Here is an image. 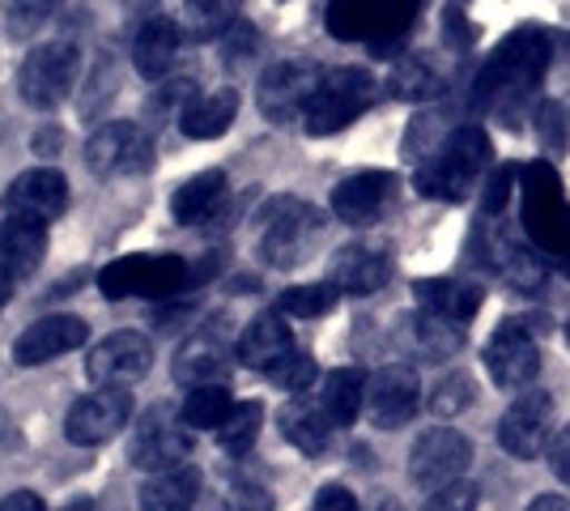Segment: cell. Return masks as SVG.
Listing matches in <instances>:
<instances>
[{
  "mask_svg": "<svg viewBox=\"0 0 570 511\" xmlns=\"http://www.w3.org/2000/svg\"><path fill=\"white\" fill-rule=\"evenodd\" d=\"M387 277H392V261H387V252L383 247H371V244H350L336 252L333 261V282L341 294H357V298H366V294H375L387 286Z\"/></svg>",
  "mask_w": 570,
  "mask_h": 511,
  "instance_id": "obj_22",
  "label": "cell"
},
{
  "mask_svg": "<svg viewBox=\"0 0 570 511\" xmlns=\"http://www.w3.org/2000/svg\"><path fill=\"white\" fill-rule=\"evenodd\" d=\"M549 464H553V473L570 487V426H562L553 435V443H549Z\"/></svg>",
  "mask_w": 570,
  "mask_h": 511,
  "instance_id": "obj_49",
  "label": "cell"
},
{
  "mask_svg": "<svg viewBox=\"0 0 570 511\" xmlns=\"http://www.w3.org/2000/svg\"><path fill=\"white\" fill-rule=\"evenodd\" d=\"M473 405V380L464 375V371H452V375H443L439 384H434V392H430V410L443 417H455L464 414Z\"/></svg>",
  "mask_w": 570,
  "mask_h": 511,
  "instance_id": "obj_40",
  "label": "cell"
},
{
  "mask_svg": "<svg viewBox=\"0 0 570 511\" xmlns=\"http://www.w3.org/2000/svg\"><path fill=\"white\" fill-rule=\"evenodd\" d=\"M261 426H264V405L261 401H238L230 417L217 426V443L230 452V456H247L252 448H256V439H261Z\"/></svg>",
  "mask_w": 570,
  "mask_h": 511,
  "instance_id": "obj_37",
  "label": "cell"
},
{
  "mask_svg": "<svg viewBox=\"0 0 570 511\" xmlns=\"http://www.w3.org/2000/svg\"><path fill=\"white\" fill-rule=\"evenodd\" d=\"M0 511H48V508H43V499H39L35 490H13V494L0 503Z\"/></svg>",
  "mask_w": 570,
  "mask_h": 511,
  "instance_id": "obj_50",
  "label": "cell"
},
{
  "mask_svg": "<svg viewBox=\"0 0 570 511\" xmlns=\"http://www.w3.org/2000/svg\"><path fill=\"white\" fill-rule=\"evenodd\" d=\"M9 294H13V282H4V277H0V312H4V303H9Z\"/></svg>",
  "mask_w": 570,
  "mask_h": 511,
  "instance_id": "obj_52",
  "label": "cell"
},
{
  "mask_svg": "<svg viewBox=\"0 0 570 511\" xmlns=\"http://www.w3.org/2000/svg\"><path fill=\"white\" fill-rule=\"evenodd\" d=\"M413 298H417V312H426V316L469 324L481 307V286L455 282V277H422V282H413Z\"/></svg>",
  "mask_w": 570,
  "mask_h": 511,
  "instance_id": "obj_25",
  "label": "cell"
},
{
  "mask_svg": "<svg viewBox=\"0 0 570 511\" xmlns=\"http://www.w3.org/2000/svg\"><path fill=\"white\" fill-rule=\"evenodd\" d=\"M65 511H95V508H90V503H69Z\"/></svg>",
  "mask_w": 570,
  "mask_h": 511,
  "instance_id": "obj_53",
  "label": "cell"
},
{
  "mask_svg": "<svg viewBox=\"0 0 570 511\" xmlns=\"http://www.w3.org/2000/svg\"><path fill=\"white\" fill-rule=\"evenodd\" d=\"M460 124L448 120V111H426V116H417L413 120V128H409V137H404V154H409V163H426V158H434L439 154V146L452 137Z\"/></svg>",
  "mask_w": 570,
  "mask_h": 511,
  "instance_id": "obj_38",
  "label": "cell"
},
{
  "mask_svg": "<svg viewBox=\"0 0 570 511\" xmlns=\"http://www.w3.org/2000/svg\"><path fill=\"white\" fill-rule=\"evenodd\" d=\"M371 102H375V77L366 69H333V73H324L307 116H303L307 132L311 137H333L341 128H350Z\"/></svg>",
  "mask_w": 570,
  "mask_h": 511,
  "instance_id": "obj_5",
  "label": "cell"
},
{
  "mask_svg": "<svg viewBox=\"0 0 570 511\" xmlns=\"http://www.w3.org/2000/svg\"><path fill=\"white\" fill-rule=\"evenodd\" d=\"M528 511H570V499H562V494H541V499L528 503Z\"/></svg>",
  "mask_w": 570,
  "mask_h": 511,
  "instance_id": "obj_51",
  "label": "cell"
},
{
  "mask_svg": "<svg viewBox=\"0 0 570 511\" xmlns=\"http://www.w3.org/2000/svg\"><path fill=\"white\" fill-rule=\"evenodd\" d=\"M362 18H366V43L375 48V56H396L392 43L417 18V0H357Z\"/></svg>",
  "mask_w": 570,
  "mask_h": 511,
  "instance_id": "obj_30",
  "label": "cell"
},
{
  "mask_svg": "<svg viewBox=\"0 0 570 511\" xmlns=\"http://www.w3.org/2000/svg\"><path fill=\"white\" fill-rule=\"evenodd\" d=\"M324 81V69L311 60H282L273 69H264L256 86V107L268 124H294L307 116L311 98Z\"/></svg>",
  "mask_w": 570,
  "mask_h": 511,
  "instance_id": "obj_8",
  "label": "cell"
},
{
  "mask_svg": "<svg viewBox=\"0 0 570 511\" xmlns=\"http://www.w3.org/2000/svg\"><path fill=\"white\" fill-rule=\"evenodd\" d=\"M226 200V170H200L188 184H179L170 196V214L179 226H200L222 209Z\"/></svg>",
  "mask_w": 570,
  "mask_h": 511,
  "instance_id": "obj_27",
  "label": "cell"
},
{
  "mask_svg": "<svg viewBox=\"0 0 570 511\" xmlns=\"http://www.w3.org/2000/svg\"><path fill=\"white\" fill-rule=\"evenodd\" d=\"M48 252V226L30 218H4L0 222V277L18 282L26 273H35Z\"/></svg>",
  "mask_w": 570,
  "mask_h": 511,
  "instance_id": "obj_23",
  "label": "cell"
},
{
  "mask_svg": "<svg viewBox=\"0 0 570 511\" xmlns=\"http://www.w3.org/2000/svg\"><path fill=\"white\" fill-rule=\"evenodd\" d=\"M149 366H154V345L137 328H119L111 337H102L86 358V371L98 389H128Z\"/></svg>",
  "mask_w": 570,
  "mask_h": 511,
  "instance_id": "obj_15",
  "label": "cell"
},
{
  "mask_svg": "<svg viewBox=\"0 0 570 511\" xmlns=\"http://www.w3.org/2000/svg\"><path fill=\"white\" fill-rule=\"evenodd\" d=\"M132 417V392L128 389H98L86 392L81 401L69 405L65 417V439L77 448H98L107 439H116Z\"/></svg>",
  "mask_w": 570,
  "mask_h": 511,
  "instance_id": "obj_13",
  "label": "cell"
},
{
  "mask_svg": "<svg viewBox=\"0 0 570 511\" xmlns=\"http://www.w3.org/2000/svg\"><path fill=\"white\" fill-rule=\"evenodd\" d=\"M238 18V0H184L179 9V30L191 43H209L226 35Z\"/></svg>",
  "mask_w": 570,
  "mask_h": 511,
  "instance_id": "obj_34",
  "label": "cell"
},
{
  "mask_svg": "<svg viewBox=\"0 0 570 511\" xmlns=\"http://www.w3.org/2000/svg\"><path fill=\"white\" fill-rule=\"evenodd\" d=\"M473 244L485 247V265L499 273L507 286H515V291L532 294L546 286L549 277V261L532 247V239L523 235V230H511L507 222H485L481 230H476Z\"/></svg>",
  "mask_w": 570,
  "mask_h": 511,
  "instance_id": "obj_7",
  "label": "cell"
},
{
  "mask_svg": "<svg viewBox=\"0 0 570 511\" xmlns=\"http://www.w3.org/2000/svg\"><path fill=\"white\" fill-rule=\"evenodd\" d=\"M191 456V435L184 431V422H175L167 410H154L145 414V422L132 435V448H128V461L145 469V473H167V469H179L188 464Z\"/></svg>",
  "mask_w": 570,
  "mask_h": 511,
  "instance_id": "obj_18",
  "label": "cell"
},
{
  "mask_svg": "<svg viewBox=\"0 0 570 511\" xmlns=\"http://www.w3.org/2000/svg\"><path fill=\"white\" fill-rule=\"evenodd\" d=\"M56 4L60 0H13V9H9V35L13 39H30L56 13Z\"/></svg>",
  "mask_w": 570,
  "mask_h": 511,
  "instance_id": "obj_43",
  "label": "cell"
},
{
  "mask_svg": "<svg viewBox=\"0 0 570 511\" xmlns=\"http://www.w3.org/2000/svg\"><path fill=\"white\" fill-rule=\"evenodd\" d=\"M261 252L268 265H298L307 256L311 239L320 235V214L311 209L307 200H294V196H277L268 200V209L261 214Z\"/></svg>",
  "mask_w": 570,
  "mask_h": 511,
  "instance_id": "obj_6",
  "label": "cell"
},
{
  "mask_svg": "<svg viewBox=\"0 0 570 511\" xmlns=\"http://www.w3.org/2000/svg\"><path fill=\"white\" fill-rule=\"evenodd\" d=\"M515 175H520V170L511 167V163H502V167H494L485 175V193H481V214H485V218H494V214L507 209L511 188H515Z\"/></svg>",
  "mask_w": 570,
  "mask_h": 511,
  "instance_id": "obj_44",
  "label": "cell"
},
{
  "mask_svg": "<svg viewBox=\"0 0 570 511\" xmlns=\"http://www.w3.org/2000/svg\"><path fill=\"white\" fill-rule=\"evenodd\" d=\"M128 4H132V9H149V0H128Z\"/></svg>",
  "mask_w": 570,
  "mask_h": 511,
  "instance_id": "obj_54",
  "label": "cell"
},
{
  "mask_svg": "<svg viewBox=\"0 0 570 511\" xmlns=\"http://www.w3.org/2000/svg\"><path fill=\"white\" fill-rule=\"evenodd\" d=\"M490 163H494V149H490V137L476 128V124H460L452 137L439 146L434 158H426L413 184L422 196H434V200H464V196L476 188L481 175H490Z\"/></svg>",
  "mask_w": 570,
  "mask_h": 511,
  "instance_id": "obj_2",
  "label": "cell"
},
{
  "mask_svg": "<svg viewBox=\"0 0 570 511\" xmlns=\"http://www.w3.org/2000/svg\"><path fill=\"white\" fill-rule=\"evenodd\" d=\"M294 354V333L282 316H256L247 324V333L238 337V363L252 371H273L277 363H285Z\"/></svg>",
  "mask_w": 570,
  "mask_h": 511,
  "instance_id": "obj_26",
  "label": "cell"
},
{
  "mask_svg": "<svg viewBox=\"0 0 570 511\" xmlns=\"http://www.w3.org/2000/svg\"><path fill=\"white\" fill-rule=\"evenodd\" d=\"M226 371H230V350L217 333H196L175 354V380L188 384V389L226 384Z\"/></svg>",
  "mask_w": 570,
  "mask_h": 511,
  "instance_id": "obj_24",
  "label": "cell"
},
{
  "mask_svg": "<svg viewBox=\"0 0 570 511\" xmlns=\"http://www.w3.org/2000/svg\"><path fill=\"white\" fill-rule=\"evenodd\" d=\"M86 337H90V328H86V320L81 316L35 320L22 337L13 341V363L18 366H43V363H51V358H60V354L81 350Z\"/></svg>",
  "mask_w": 570,
  "mask_h": 511,
  "instance_id": "obj_19",
  "label": "cell"
},
{
  "mask_svg": "<svg viewBox=\"0 0 570 511\" xmlns=\"http://www.w3.org/2000/svg\"><path fill=\"white\" fill-rule=\"evenodd\" d=\"M409 324H413V345H417L426 358H455V354L464 350V324H455V320L417 312Z\"/></svg>",
  "mask_w": 570,
  "mask_h": 511,
  "instance_id": "obj_36",
  "label": "cell"
},
{
  "mask_svg": "<svg viewBox=\"0 0 570 511\" xmlns=\"http://www.w3.org/2000/svg\"><path fill=\"white\" fill-rule=\"evenodd\" d=\"M238 401L230 396L226 384H205V389H188L184 396V410H179V422L191 426V431H217Z\"/></svg>",
  "mask_w": 570,
  "mask_h": 511,
  "instance_id": "obj_35",
  "label": "cell"
},
{
  "mask_svg": "<svg viewBox=\"0 0 570 511\" xmlns=\"http://www.w3.org/2000/svg\"><path fill=\"white\" fill-rule=\"evenodd\" d=\"M422 405V380L417 371L404 363H387L371 375L366 384V410H371V422L383 426V431H396L409 417L417 414Z\"/></svg>",
  "mask_w": 570,
  "mask_h": 511,
  "instance_id": "obj_17",
  "label": "cell"
},
{
  "mask_svg": "<svg viewBox=\"0 0 570 511\" xmlns=\"http://www.w3.org/2000/svg\"><path fill=\"white\" fill-rule=\"evenodd\" d=\"M499 443L502 452H511L515 461H532L549 452L553 443V401L549 392H520L515 405L502 414L499 422Z\"/></svg>",
  "mask_w": 570,
  "mask_h": 511,
  "instance_id": "obj_14",
  "label": "cell"
},
{
  "mask_svg": "<svg viewBox=\"0 0 570 511\" xmlns=\"http://www.w3.org/2000/svg\"><path fill=\"white\" fill-rule=\"evenodd\" d=\"M336 286L333 282H315V286H289V291L277 298V307H282V316H294V320H315V316H328L336 307Z\"/></svg>",
  "mask_w": 570,
  "mask_h": 511,
  "instance_id": "obj_39",
  "label": "cell"
},
{
  "mask_svg": "<svg viewBox=\"0 0 570 511\" xmlns=\"http://www.w3.org/2000/svg\"><path fill=\"white\" fill-rule=\"evenodd\" d=\"M226 511H273V494L256 482H235V487L226 490Z\"/></svg>",
  "mask_w": 570,
  "mask_h": 511,
  "instance_id": "obj_46",
  "label": "cell"
},
{
  "mask_svg": "<svg viewBox=\"0 0 570 511\" xmlns=\"http://www.w3.org/2000/svg\"><path fill=\"white\" fill-rule=\"evenodd\" d=\"M315 358L311 354H303V350H294L285 363H277L273 371H268V380L277 384V389H285V392H294V396H303V392L315 384Z\"/></svg>",
  "mask_w": 570,
  "mask_h": 511,
  "instance_id": "obj_41",
  "label": "cell"
},
{
  "mask_svg": "<svg viewBox=\"0 0 570 511\" xmlns=\"http://www.w3.org/2000/svg\"><path fill=\"white\" fill-rule=\"evenodd\" d=\"M149 163H154V141H149L141 124L132 120H107L86 141V167L95 170L98 179L132 175V170H145Z\"/></svg>",
  "mask_w": 570,
  "mask_h": 511,
  "instance_id": "obj_12",
  "label": "cell"
},
{
  "mask_svg": "<svg viewBox=\"0 0 570 511\" xmlns=\"http://www.w3.org/2000/svg\"><path fill=\"white\" fill-rule=\"evenodd\" d=\"M196 499H200V469L191 464L154 473L141 487V511H191Z\"/></svg>",
  "mask_w": 570,
  "mask_h": 511,
  "instance_id": "obj_31",
  "label": "cell"
},
{
  "mask_svg": "<svg viewBox=\"0 0 570 511\" xmlns=\"http://www.w3.org/2000/svg\"><path fill=\"white\" fill-rule=\"evenodd\" d=\"M69 209V179L56 167H30L4 188V214L30 222H56Z\"/></svg>",
  "mask_w": 570,
  "mask_h": 511,
  "instance_id": "obj_16",
  "label": "cell"
},
{
  "mask_svg": "<svg viewBox=\"0 0 570 511\" xmlns=\"http://www.w3.org/2000/svg\"><path fill=\"white\" fill-rule=\"evenodd\" d=\"M443 39H448V48L464 51L473 43V26L464 22V13H460V4H452L448 13H443Z\"/></svg>",
  "mask_w": 570,
  "mask_h": 511,
  "instance_id": "obj_47",
  "label": "cell"
},
{
  "mask_svg": "<svg viewBox=\"0 0 570 511\" xmlns=\"http://www.w3.org/2000/svg\"><path fill=\"white\" fill-rule=\"evenodd\" d=\"M366 375L357 366H336L324 375L320 384V410L328 414L333 426H354V417L362 414V401H366Z\"/></svg>",
  "mask_w": 570,
  "mask_h": 511,
  "instance_id": "obj_29",
  "label": "cell"
},
{
  "mask_svg": "<svg viewBox=\"0 0 570 511\" xmlns=\"http://www.w3.org/2000/svg\"><path fill=\"white\" fill-rule=\"evenodd\" d=\"M77 69H81V51L72 48L69 39H56V43H43L35 48L22 60V73H18V90L30 107L48 111L56 102H65L77 81Z\"/></svg>",
  "mask_w": 570,
  "mask_h": 511,
  "instance_id": "obj_9",
  "label": "cell"
},
{
  "mask_svg": "<svg viewBox=\"0 0 570 511\" xmlns=\"http://www.w3.org/2000/svg\"><path fill=\"white\" fill-rule=\"evenodd\" d=\"M523 235L546 261L570 268V205L558 184V170L541 158L523 167Z\"/></svg>",
  "mask_w": 570,
  "mask_h": 511,
  "instance_id": "obj_3",
  "label": "cell"
},
{
  "mask_svg": "<svg viewBox=\"0 0 570 511\" xmlns=\"http://www.w3.org/2000/svg\"><path fill=\"white\" fill-rule=\"evenodd\" d=\"M188 273L191 265L184 256H170V252H132V256H119L111 265L98 268V291L102 298H154V303H167L188 291Z\"/></svg>",
  "mask_w": 570,
  "mask_h": 511,
  "instance_id": "obj_4",
  "label": "cell"
},
{
  "mask_svg": "<svg viewBox=\"0 0 570 511\" xmlns=\"http://www.w3.org/2000/svg\"><path fill=\"white\" fill-rule=\"evenodd\" d=\"M324 22H328V35L341 39V43L366 39V18H362V4H357V0H333Z\"/></svg>",
  "mask_w": 570,
  "mask_h": 511,
  "instance_id": "obj_42",
  "label": "cell"
},
{
  "mask_svg": "<svg viewBox=\"0 0 570 511\" xmlns=\"http://www.w3.org/2000/svg\"><path fill=\"white\" fill-rule=\"evenodd\" d=\"M485 371L499 389H532V380L541 371V345L532 333V320H502L485 345Z\"/></svg>",
  "mask_w": 570,
  "mask_h": 511,
  "instance_id": "obj_10",
  "label": "cell"
},
{
  "mask_svg": "<svg viewBox=\"0 0 570 511\" xmlns=\"http://www.w3.org/2000/svg\"><path fill=\"white\" fill-rule=\"evenodd\" d=\"M396 193V175L392 170H357L350 179H341L333 193V214L350 226H366L387 209V200Z\"/></svg>",
  "mask_w": 570,
  "mask_h": 511,
  "instance_id": "obj_20",
  "label": "cell"
},
{
  "mask_svg": "<svg viewBox=\"0 0 570 511\" xmlns=\"http://www.w3.org/2000/svg\"><path fill=\"white\" fill-rule=\"evenodd\" d=\"M567 341H570V320H567Z\"/></svg>",
  "mask_w": 570,
  "mask_h": 511,
  "instance_id": "obj_55",
  "label": "cell"
},
{
  "mask_svg": "<svg viewBox=\"0 0 570 511\" xmlns=\"http://www.w3.org/2000/svg\"><path fill=\"white\" fill-rule=\"evenodd\" d=\"M238 116V95L235 90H217V95H196L179 111V132L188 141H214L222 132H230Z\"/></svg>",
  "mask_w": 570,
  "mask_h": 511,
  "instance_id": "obj_28",
  "label": "cell"
},
{
  "mask_svg": "<svg viewBox=\"0 0 570 511\" xmlns=\"http://www.w3.org/2000/svg\"><path fill=\"white\" fill-rule=\"evenodd\" d=\"M387 95L401 102H434L443 95V73L422 56H404L387 73Z\"/></svg>",
  "mask_w": 570,
  "mask_h": 511,
  "instance_id": "obj_33",
  "label": "cell"
},
{
  "mask_svg": "<svg viewBox=\"0 0 570 511\" xmlns=\"http://www.w3.org/2000/svg\"><path fill=\"white\" fill-rule=\"evenodd\" d=\"M179 39H184V30H179V18H167V13H149L137 30V39H132V65H137V73L145 81H158V77H167L175 69V60H179Z\"/></svg>",
  "mask_w": 570,
  "mask_h": 511,
  "instance_id": "obj_21",
  "label": "cell"
},
{
  "mask_svg": "<svg viewBox=\"0 0 570 511\" xmlns=\"http://www.w3.org/2000/svg\"><path fill=\"white\" fill-rule=\"evenodd\" d=\"M422 511H476V490L469 482H452L443 490H430Z\"/></svg>",
  "mask_w": 570,
  "mask_h": 511,
  "instance_id": "obj_45",
  "label": "cell"
},
{
  "mask_svg": "<svg viewBox=\"0 0 570 511\" xmlns=\"http://www.w3.org/2000/svg\"><path fill=\"white\" fill-rule=\"evenodd\" d=\"M333 422L328 414L320 410V401H289L282 410V435L298 448V452H307V456H320V452H328V443H333Z\"/></svg>",
  "mask_w": 570,
  "mask_h": 511,
  "instance_id": "obj_32",
  "label": "cell"
},
{
  "mask_svg": "<svg viewBox=\"0 0 570 511\" xmlns=\"http://www.w3.org/2000/svg\"><path fill=\"white\" fill-rule=\"evenodd\" d=\"M473 464V443L452 431V426H434L413 443L409 452V478L422 490H443L452 482H464Z\"/></svg>",
  "mask_w": 570,
  "mask_h": 511,
  "instance_id": "obj_11",
  "label": "cell"
},
{
  "mask_svg": "<svg viewBox=\"0 0 570 511\" xmlns=\"http://www.w3.org/2000/svg\"><path fill=\"white\" fill-rule=\"evenodd\" d=\"M311 511H357V499L345 487H324L315 494Z\"/></svg>",
  "mask_w": 570,
  "mask_h": 511,
  "instance_id": "obj_48",
  "label": "cell"
},
{
  "mask_svg": "<svg viewBox=\"0 0 570 511\" xmlns=\"http://www.w3.org/2000/svg\"><path fill=\"white\" fill-rule=\"evenodd\" d=\"M549 35L537 26H520L499 43L485 60V69L473 81V111H494L511 128L523 120V107L532 102V90L541 86L549 69Z\"/></svg>",
  "mask_w": 570,
  "mask_h": 511,
  "instance_id": "obj_1",
  "label": "cell"
}]
</instances>
